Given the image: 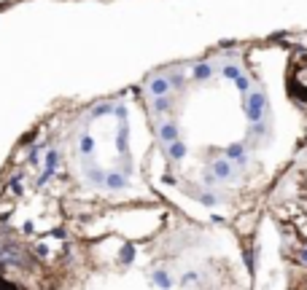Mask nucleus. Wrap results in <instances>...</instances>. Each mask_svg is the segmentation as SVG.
Instances as JSON below:
<instances>
[{
    "label": "nucleus",
    "mask_w": 307,
    "mask_h": 290,
    "mask_svg": "<svg viewBox=\"0 0 307 290\" xmlns=\"http://www.w3.org/2000/svg\"><path fill=\"white\" fill-rule=\"evenodd\" d=\"M294 78H297V83L305 89V94H307V56L302 59V65L297 67V73H294Z\"/></svg>",
    "instance_id": "obj_1"
}]
</instances>
